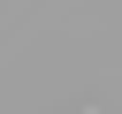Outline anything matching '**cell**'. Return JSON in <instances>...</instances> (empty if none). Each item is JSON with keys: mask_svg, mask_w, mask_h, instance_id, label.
<instances>
[{"mask_svg": "<svg viewBox=\"0 0 122 114\" xmlns=\"http://www.w3.org/2000/svg\"><path fill=\"white\" fill-rule=\"evenodd\" d=\"M84 114H92V106H84Z\"/></svg>", "mask_w": 122, "mask_h": 114, "instance_id": "1", "label": "cell"}]
</instances>
